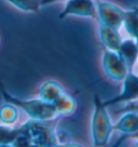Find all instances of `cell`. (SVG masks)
<instances>
[{
  "label": "cell",
  "instance_id": "6da1fadb",
  "mask_svg": "<svg viewBox=\"0 0 138 147\" xmlns=\"http://www.w3.org/2000/svg\"><path fill=\"white\" fill-rule=\"evenodd\" d=\"M0 94L5 102L15 105L32 120L40 121H55L58 116L56 114L53 104L46 103L40 98H21L11 94L0 83Z\"/></svg>",
  "mask_w": 138,
  "mask_h": 147
},
{
  "label": "cell",
  "instance_id": "7a4b0ae2",
  "mask_svg": "<svg viewBox=\"0 0 138 147\" xmlns=\"http://www.w3.org/2000/svg\"><path fill=\"white\" fill-rule=\"evenodd\" d=\"M92 120H91V135L94 146H106L110 135L113 131V125L111 123L110 117L107 111V106L97 94L93 97Z\"/></svg>",
  "mask_w": 138,
  "mask_h": 147
},
{
  "label": "cell",
  "instance_id": "3957f363",
  "mask_svg": "<svg viewBox=\"0 0 138 147\" xmlns=\"http://www.w3.org/2000/svg\"><path fill=\"white\" fill-rule=\"evenodd\" d=\"M52 122L53 121H40V120L29 119L27 122L22 124V128L29 138L31 146H58L55 125L52 124Z\"/></svg>",
  "mask_w": 138,
  "mask_h": 147
},
{
  "label": "cell",
  "instance_id": "277c9868",
  "mask_svg": "<svg viewBox=\"0 0 138 147\" xmlns=\"http://www.w3.org/2000/svg\"><path fill=\"white\" fill-rule=\"evenodd\" d=\"M98 23L108 27L119 29L123 24L124 10L105 0H95Z\"/></svg>",
  "mask_w": 138,
  "mask_h": 147
},
{
  "label": "cell",
  "instance_id": "5b68a950",
  "mask_svg": "<svg viewBox=\"0 0 138 147\" xmlns=\"http://www.w3.org/2000/svg\"><path fill=\"white\" fill-rule=\"evenodd\" d=\"M68 16L92 18L98 21L95 0H67L58 18L63 20Z\"/></svg>",
  "mask_w": 138,
  "mask_h": 147
},
{
  "label": "cell",
  "instance_id": "8992f818",
  "mask_svg": "<svg viewBox=\"0 0 138 147\" xmlns=\"http://www.w3.org/2000/svg\"><path fill=\"white\" fill-rule=\"evenodd\" d=\"M102 68L108 78L123 81L129 74V68L118 52L106 50L102 54Z\"/></svg>",
  "mask_w": 138,
  "mask_h": 147
},
{
  "label": "cell",
  "instance_id": "52a82bcc",
  "mask_svg": "<svg viewBox=\"0 0 138 147\" xmlns=\"http://www.w3.org/2000/svg\"><path fill=\"white\" fill-rule=\"evenodd\" d=\"M123 87L122 91L120 92L117 96L112 97L110 100L102 101L104 104L108 106L117 105L121 103H127V102L136 101L138 100V76L133 74V71H129L126 77L123 79Z\"/></svg>",
  "mask_w": 138,
  "mask_h": 147
},
{
  "label": "cell",
  "instance_id": "ba28073f",
  "mask_svg": "<svg viewBox=\"0 0 138 147\" xmlns=\"http://www.w3.org/2000/svg\"><path fill=\"white\" fill-rule=\"evenodd\" d=\"M98 35H99V40H100L101 45L106 48V50L118 52L120 46L122 43V38L119 32V29L99 24Z\"/></svg>",
  "mask_w": 138,
  "mask_h": 147
},
{
  "label": "cell",
  "instance_id": "9c48e42d",
  "mask_svg": "<svg viewBox=\"0 0 138 147\" xmlns=\"http://www.w3.org/2000/svg\"><path fill=\"white\" fill-rule=\"evenodd\" d=\"M118 53L122 57V60L124 61L129 68V71H132L133 66L138 60V47L136 45V40L134 38L122 40Z\"/></svg>",
  "mask_w": 138,
  "mask_h": 147
},
{
  "label": "cell",
  "instance_id": "30bf717a",
  "mask_svg": "<svg viewBox=\"0 0 138 147\" xmlns=\"http://www.w3.org/2000/svg\"><path fill=\"white\" fill-rule=\"evenodd\" d=\"M113 131H118L126 135H135L138 133V114L129 111L123 115L113 125Z\"/></svg>",
  "mask_w": 138,
  "mask_h": 147
},
{
  "label": "cell",
  "instance_id": "8fae6325",
  "mask_svg": "<svg viewBox=\"0 0 138 147\" xmlns=\"http://www.w3.org/2000/svg\"><path fill=\"white\" fill-rule=\"evenodd\" d=\"M63 93H64V90L57 81L48 80L42 83L41 87L39 88L38 95H39V98L42 101L53 104Z\"/></svg>",
  "mask_w": 138,
  "mask_h": 147
},
{
  "label": "cell",
  "instance_id": "7c38bea8",
  "mask_svg": "<svg viewBox=\"0 0 138 147\" xmlns=\"http://www.w3.org/2000/svg\"><path fill=\"white\" fill-rule=\"evenodd\" d=\"M53 106L58 117H66V116L72 115L77 107V103L71 95L63 93L54 103Z\"/></svg>",
  "mask_w": 138,
  "mask_h": 147
},
{
  "label": "cell",
  "instance_id": "4fadbf2b",
  "mask_svg": "<svg viewBox=\"0 0 138 147\" xmlns=\"http://www.w3.org/2000/svg\"><path fill=\"white\" fill-rule=\"evenodd\" d=\"M19 108L15 105L5 102L0 106V123L5 125H13L17 121Z\"/></svg>",
  "mask_w": 138,
  "mask_h": 147
},
{
  "label": "cell",
  "instance_id": "5bb4252c",
  "mask_svg": "<svg viewBox=\"0 0 138 147\" xmlns=\"http://www.w3.org/2000/svg\"><path fill=\"white\" fill-rule=\"evenodd\" d=\"M125 30L129 36L136 39L138 38V11L136 9L124 12L123 24Z\"/></svg>",
  "mask_w": 138,
  "mask_h": 147
},
{
  "label": "cell",
  "instance_id": "9a60e30c",
  "mask_svg": "<svg viewBox=\"0 0 138 147\" xmlns=\"http://www.w3.org/2000/svg\"><path fill=\"white\" fill-rule=\"evenodd\" d=\"M19 133V128H12V125L0 124V147L13 146L15 140Z\"/></svg>",
  "mask_w": 138,
  "mask_h": 147
},
{
  "label": "cell",
  "instance_id": "2e32d148",
  "mask_svg": "<svg viewBox=\"0 0 138 147\" xmlns=\"http://www.w3.org/2000/svg\"><path fill=\"white\" fill-rule=\"evenodd\" d=\"M12 5L14 8L22 11V12H28V13H38L41 8L40 0H5Z\"/></svg>",
  "mask_w": 138,
  "mask_h": 147
},
{
  "label": "cell",
  "instance_id": "e0dca14e",
  "mask_svg": "<svg viewBox=\"0 0 138 147\" xmlns=\"http://www.w3.org/2000/svg\"><path fill=\"white\" fill-rule=\"evenodd\" d=\"M57 1H64V0H40L42 7H44V5H51V3L57 2Z\"/></svg>",
  "mask_w": 138,
  "mask_h": 147
},
{
  "label": "cell",
  "instance_id": "ac0fdd59",
  "mask_svg": "<svg viewBox=\"0 0 138 147\" xmlns=\"http://www.w3.org/2000/svg\"><path fill=\"white\" fill-rule=\"evenodd\" d=\"M135 136L138 138V133L137 134H135ZM136 146H138V140H137V142H136Z\"/></svg>",
  "mask_w": 138,
  "mask_h": 147
},
{
  "label": "cell",
  "instance_id": "d6986e66",
  "mask_svg": "<svg viewBox=\"0 0 138 147\" xmlns=\"http://www.w3.org/2000/svg\"><path fill=\"white\" fill-rule=\"evenodd\" d=\"M135 40H136V45H137V47H138V38H136Z\"/></svg>",
  "mask_w": 138,
  "mask_h": 147
},
{
  "label": "cell",
  "instance_id": "ffe728a7",
  "mask_svg": "<svg viewBox=\"0 0 138 147\" xmlns=\"http://www.w3.org/2000/svg\"><path fill=\"white\" fill-rule=\"evenodd\" d=\"M137 109H138V103H137Z\"/></svg>",
  "mask_w": 138,
  "mask_h": 147
},
{
  "label": "cell",
  "instance_id": "44dd1931",
  "mask_svg": "<svg viewBox=\"0 0 138 147\" xmlns=\"http://www.w3.org/2000/svg\"><path fill=\"white\" fill-rule=\"evenodd\" d=\"M137 61H138V60H137Z\"/></svg>",
  "mask_w": 138,
  "mask_h": 147
}]
</instances>
